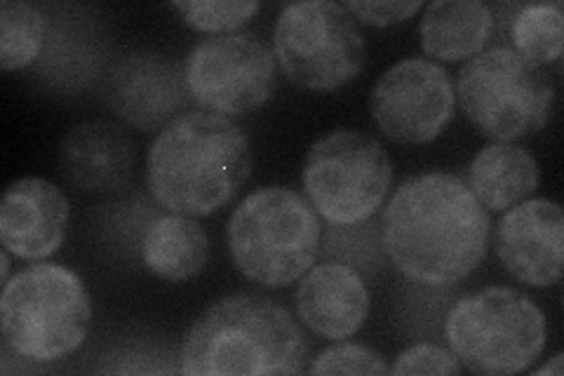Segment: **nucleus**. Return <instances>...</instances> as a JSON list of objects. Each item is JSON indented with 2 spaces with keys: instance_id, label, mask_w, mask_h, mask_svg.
Returning a JSON list of instances; mask_svg holds the SVG:
<instances>
[{
  "instance_id": "f257e3e1",
  "label": "nucleus",
  "mask_w": 564,
  "mask_h": 376,
  "mask_svg": "<svg viewBox=\"0 0 564 376\" xmlns=\"http://www.w3.org/2000/svg\"><path fill=\"white\" fill-rule=\"evenodd\" d=\"M489 238V212L452 172L404 179L383 210L381 243L388 259L404 278L426 288H452L478 271Z\"/></svg>"
},
{
  "instance_id": "f03ea898",
  "label": "nucleus",
  "mask_w": 564,
  "mask_h": 376,
  "mask_svg": "<svg viewBox=\"0 0 564 376\" xmlns=\"http://www.w3.org/2000/svg\"><path fill=\"white\" fill-rule=\"evenodd\" d=\"M252 141L238 122L184 111L155 135L147 151V189L167 212L212 217L250 182Z\"/></svg>"
},
{
  "instance_id": "7ed1b4c3",
  "label": "nucleus",
  "mask_w": 564,
  "mask_h": 376,
  "mask_svg": "<svg viewBox=\"0 0 564 376\" xmlns=\"http://www.w3.org/2000/svg\"><path fill=\"white\" fill-rule=\"evenodd\" d=\"M311 342L282 303L250 292L217 299L193 322L180 353L188 376H275L308 369Z\"/></svg>"
},
{
  "instance_id": "20e7f679",
  "label": "nucleus",
  "mask_w": 564,
  "mask_h": 376,
  "mask_svg": "<svg viewBox=\"0 0 564 376\" xmlns=\"http://www.w3.org/2000/svg\"><path fill=\"white\" fill-rule=\"evenodd\" d=\"M93 327V299L64 264L33 261L0 292L3 348L31 365H55L83 348Z\"/></svg>"
},
{
  "instance_id": "39448f33",
  "label": "nucleus",
  "mask_w": 564,
  "mask_h": 376,
  "mask_svg": "<svg viewBox=\"0 0 564 376\" xmlns=\"http://www.w3.org/2000/svg\"><path fill=\"white\" fill-rule=\"evenodd\" d=\"M226 243L240 276L261 288H288L321 255V214L294 189L263 186L238 203Z\"/></svg>"
},
{
  "instance_id": "423d86ee",
  "label": "nucleus",
  "mask_w": 564,
  "mask_h": 376,
  "mask_svg": "<svg viewBox=\"0 0 564 376\" xmlns=\"http://www.w3.org/2000/svg\"><path fill=\"white\" fill-rule=\"evenodd\" d=\"M445 339L464 369L510 376L527 372L549 346V318L529 294L494 284L454 303Z\"/></svg>"
},
{
  "instance_id": "0eeeda50",
  "label": "nucleus",
  "mask_w": 564,
  "mask_h": 376,
  "mask_svg": "<svg viewBox=\"0 0 564 376\" xmlns=\"http://www.w3.org/2000/svg\"><path fill=\"white\" fill-rule=\"evenodd\" d=\"M456 104L480 135L516 141L536 135L551 120L555 83L516 50L491 47L470 57L456 74Z\"/></svg>"
},
{
  "instance_id": "6e6552de",
  "label": "nucleus",
  "mask_w": 564,
  "mask_h": 376,
  "mask_svg": "<svg viewBox=\"0 0 564 376\" xmlns=\"http://www.w3.org/2000/svg\"><path fill=\"white\" fill-rule=\"evenodd\" d=\"M306 201L332 226H358L383 207L393 160L372 135L339 128L315 139L302 172Z\"/></svg>"
},
{
  "instance_id": "1a4fd4ad",
  "label": "nucleus",
  "mask_w": 564,
  "mask_h": 376,
  "mask_svg": "<svg viewBox=\"0 0 564 376\" xmlns=\"http://www.w3.org/2000/svg\"><path fill=\"white\" fill-rule=\"evenodd\" d=\"M273 55L290 83L313 93H334L365 71L367 39L346 6L302 0L278 14Z\"/></svg>"
},
{
  "instance_id": "9d476101",
  "label": "nucleus",
  "mask_w": 564,
  "mask_h": 376,
  "mask_svg": "<svg viewBox=\"0 0 564 376\" xmlns=\"http://www.w3.org/2000/svg\"><path fill=\"white\" fill-rule=\"evenodd\" d=\"M184 83L203 111L236 118L273 99L278 62L252 33L209 35L184 60Z\"/></svg>"
},
{
  "instance_id": "9b49d317",
  "label": "nucleus",
  "mask_w": 564,
  "mask_h": 376,
  "mask_svg": "<svg viewBox=\"0 0 564 376\" xmlns=\"http://www.w3.org/2000/svg\"><path fill=\"white\" fill-rule=\"evenodd\" d=\"M454 111V83L433 60H400L369 89V114L395 144H431L449 128Z\"/></svg>"
},
{
  "instance_id": "f8f14e48",
  "label": "nucleus",
  "mask_w": 564,
  "mask_h": 376,
  "mask_svg": "<svg viewBox=\"0 0 564 376\" xmlns=\"http://www.w3.org/2000/svg\"><path fill=\"white\" fill-rule=\"evenodd\" d=\"M101 97L122 122L141 132H161L188 99L184 64L151 50L128 52L106 71Z\"/></svg>"
},
{
  "instance_id": "ddd939ff",
  "label": "nucleus",
  "mask_w": 564,
  "mask_h": 376,
  "mask_svg": "<svg viewBox=\"0 0 564 376\" xmlns=\"http://www.w3.org/2000/svg\"><path fill=\"white\" fill-rule=\"evenodd\" d=\"M497 257L527 288H553L564 268V212L555 201L527 198L497 224Z\"/></svg>"
},
{
  "instance_id": "4468645a",
  "label": "nucleus",
  "mask_w": 564,
  "mask_h": 376,
  "mask_svg": "<svg viewBox=\"0 0 564 376\" xmlns=\"http://www.w3.org/2000/svg\"><path fill=\"white\" fill-rule=\"evenodd\" d=\"M70 222L66 193L43 176H22L6 189L0 205V243L24 261L59 253Z\"/></svg>"
},
{
  "instance_id": "2eb2a0df",
  "label": "nucleus",
  "mask_w": 564,
  "mask_h": 376,
  "mask_svg": "<svg viewBox=\"0 0 564 376\" xmlns=\"http://www.w3.org/2000/svg\"><path fill=\"white\" fill-rule=\"evenodd\" d=\"M137 147L126 125L113 120H83L59 144V170L80 193L109 195L130 184Z\"/></svg>"
},
{
  "instance_id": "dca6fc26",
  "label": "nucleus",
  "mask_w": 564,
  "mask_h": 376,
  "mask_svg": "<svg viewBox=\"0 0 564 376\" xmlns=\"http://www.w3.org/2000/svg\"><path fill=\"white\" fill-rule=\"evenodd\" d=\"M296 318L313 334L344 342L356 336L372 311V294L365 278L346 264H313L299 278L294 297Z\"/></svg>"
},
{
  "instance_id": "f3484780",
  "label": "nucleus",
  "mask_w": 564,
  "mask_h": 376,
  "mask_svg": "<svg viewBox=\"0 0 564 376\" xmlns=\"http://www.w3.org/2000/svg\"><path fill=\"white\" fill-rule=\"evenodd\" d=\"M466 184L487 212H506L532 198L541 184V170L529 149L513 141H494L470 160Z\"/></svg>"
},
{
  "instance_id": "a211bd4d",
  "label": "nucleus",
  "mask_w": 564,
  "mask_h": 376,
  "mask_svg": "<svg viewBox=\"0 0 564 376\" xmlns=\"http://www.w3.org/2000/svg\"><path fill=\"white\" fill-rule=\"evenodd\" d=\"M494 12L482 0H435L423 8L421 50L440 62H468L487 50Z\"/></svg>"
},
{
  "instance_id": "6ab92c4d",
  "label": "nucleus",
  "mask_w": 564,
  "mask_h": 376,
  "mask_svg": "<svg viewBox=\"0 0 564 376\" xmlns=\"http://www.w3.org/2000/svg\"><path fill=\"white\" fill-rule=\"evenodd\" d=\"M139 253L141 264L155 278L186 282L209 264V236L196 217L170 212L149 224Z\"/></svg>"
},
{
  "instance_id": "aec40b11",
  "label": "nucleus",
  "mask_w": 564,
  "mask_h": 376,
  "mask_svg": "<svg viewBox=\"0 0 564 376\" xmlns=\"http://www.w3.org/2000/svg\"><path fill=\"white\" fill-rule=\"evenodd\" d=\"M510 39L522 60L545 68L560 62L564 47L562 3H529L518 10L510 24Z\"/></svg>"
},
{
  "instance_id": "412c9836",
  "label": "nucleus",
  "mask_w": 564,
  "mask_h": 376,
  "mask_svg": "<svg viewBox=\"0 0 564 376\" xmlns=\"http://www.w3.org/2000/svg\"><path fill=\"white\" fill-rule=\"evenodd\" d=\"M45 17L26 0L0 3V64L3 71H22L41 57L45 47Z\"/></svg>"
},
{
  "instance_id": "4be33fe9",
  "label": "nucleus",
  "mask_w": 564,
  "mask_h": 376,
  "mask_svg": "<svg viewBox=\"0 0 564 376\" xmlns=\"http://www.w3.org/2000/svg\"><path fill=\"white\" fill-rule=\"evenodd\" d=\"M172 8L180 12L184 24L198 29L203 33L221 35L236 33L242 24H247L261 10L254 0H242V3H212V0H176Z\"/></svg>"
},
{
  "instance_id": "5701e85b",
  "label": "nucleus",
  "mask_w": 564,
  "mask_h": 376,
  "mask_svg": "<svg viewBox=\"0 0 564 376\" xmlns=\"http://www.w3.org/2000/svg\"><path fill=\"white\" fill-rule=\"evenodd\" d=\"M311 374H388L386 357L365 344L337 342L313 357Z\"/></svg>"
},
{
  "instance_id": "b1692460",
  "label": "nucleus",
  "mask_w": 564,
  "mask_h": 376,
  "mask_svg": "<svg viewBox=\"0 0 564 376\" xmlns=\"http://www.w3.org/2000/svg\"><path fill=\"white\" fill-rule=\"evenodd\" d=\"M464 367L452 348L437 346L431 342L414 344L404 348L395 363L391 365V374H462Z\"/></svg>"
},
{
  "instance_id": "393cba45",
  "label": "nucleus",
  "mask_w": 564,
  "mask_h": 376,
  "mask_svg": "<svg viewBox=\"0 0 564 376\" xmlns=\"http://www.w3.org/2000/svg\"><path fill=\"white\" fill-rule=\"evenodd\" d=\"M423 8L419 0H377V3H362V0H348L346 10L356 17L358 24L367 26H393L412 20Z\"/></svg>"
},
{
  "instance_id": "a878e982",
  "label": "nucleus",
  "mask_w": 564,
  "mask_h": 376,
  "mask_svg": "<svg viewBox=\"0 0 564 376\" xmlns=\"http://www.w3.org/2000/svg\"><path fill=\"white\" fill-rule=\"evenodd\" d=\"M562 372H564V355L562 353H555L549 363L534 369L536 376H562Z\"/></svg>"
},
{
  "instance_id": "bb28decb",
  "label": "nucleus",
  "mask_w": 564,
  "mask_h": 376,
  "mask_svg": "<svg viewBox=\"0 0 564 376\" xmlns=\"http://www.w3.org/2000/svg\"><path fill=\"white\" fill-rule=\"evenodd\" d=\"M0 271H3V284L12 278L10 276V253L3 247V255H0Z\"/></svg>"
}]
</instances>
